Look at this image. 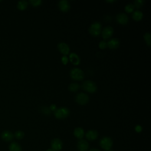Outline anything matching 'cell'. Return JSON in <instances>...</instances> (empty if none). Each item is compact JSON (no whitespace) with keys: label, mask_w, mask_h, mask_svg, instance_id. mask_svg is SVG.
Returning a JSON list of instances; mask_svg holds the SVG:
<instances>
[{"label":"cell","mask_w":151,"mask_h":151,"mask_svg":"<svg viewBox=\"0 0 151 151\" xmlns=\"http://www.w3.org/2000/svg\"><path fill=\"white\" fill-rule=\"evenodd\" d=\"M29 2L33 6H38L41 4L42 1L41 0H30Z\"/></svg>","instance_id":"484cf974"},{"label":"cell","mask_w":151,"mask_h":151,"mask_svg":"<svg viewBox=\"0 0 151 151\" xmlns=\"http://www.w3.org/2000/svg\"><path fill=\"white\" fill-rule=\"evenodd\" d=\"M14 137V134L9 130H5L1 134V137L2 140L6 142L11 141L13 139Z\"/></svg>","instance_id":"5bb4252c"},{"label":"cell","mask_w":151,"mask_h":151,"mask_svg":"<svg viewBox=\"0 0 151 151\" xmlns=\"http://www.w3.org/2000/svg\"><path fill=\"white\" fill-rule=\"evenodd\" d=\"M74 135L78 139H82L84 136V131L83 128L80 127H76L74 130Z\"/></svg>","instance_id":"2e32d148"},{"label":"cell","mask_w":151,"mask_h":151,"mask_svg":"<svg viewBox=\"0 0 151 151\" xmlns=\"http://www.w3.org/2000/svg\"><path fill=\"white\" fill-rule=\"evenodd\" d=\"M89 100L88 96L83 92H80L78 93L76 96V101L80 104H86Z\"/></svg>","instance_id":"8992f818"},{"label":"cell","mask_w":151,"mask_h":151,"mask_svg":"<svg viewBox=\"0 0 151 151\" xmlns=\"http://www.w3.org/2000/svg\"><path fill=\"white\" fill-rule=\"evenodd\" d=\"M28 5V2L25 0L19 1L17 4V7L19 10H24L27 8Z\"/></svg>","instance_id":"ffe728a7"},{"label":"cell","mask_w":151,"mask_h":151,"mask_svg":"<svg viewBox=\"0 0 151 151\" xmlns=\"http://www.w3.org/2000/svg\"><path fill=\"white\" fill-rule=\"evenodd\" d=\"M9 151H22L21 146L17 142H12L9 146Z\"/></svg>","instance_id":"ac0fdd59"},{"label":"cell","mask_w":151,"mask_h":151,"mask_svg":"<svg viewBox=\"0 0 151 151\" xmlns=\"http://www.w3.org/2000/svg\"><path fill=\"white\" fill-rule=\"evenodd\" d=\"M115 1L114 0H107V2H114Z\"/></svg>","instance_id":"d6a6232c"},{"label":"cell","mask_w":151,"mask_h":151,"mask_svg":"<svg viewBox=\"0 0 151 151\" xmlns=\"http://www.w3.org/2000/svg\"><path fill=\"white\" fill-rule=\"evenodd\" d=\"M85 136L88 140H94L98 137V132L96 130H90L86 132Z\"/></svg>","instance_id":"4fadbf2b"},{"label":"cell","mask_w":151,"mask_h":151,"mask_svg":"<svg viewBox=\"0 0 151 151\" xmlns=\"http://www.w3.org/2000/svg\"><path fill=\"white\" fill-rule=\"evenodd\" d=\"M50 110H51L55 111L57 110V106H56L55 104H51V105L50 106Z\"/></svg>","instance_id":"4dcf8cb0"},{"label":"cell","mask_w":151,"mask_h":151,"mask_svg":"<svg viewBox=\"0 0 151 151\" xmlns=\"http://www.w3.org/2000/svg\"><path fill=\"white\" fill-rule=\"evenodd\" d=\"M99 145L103 149L105 150H109L113 146V140L109 137H103L100 139Z\"/></svg>","instance_id":"7a4b0ae2"},{"label":"cell","mask_w":151,"mask_h":151,"mask_svg":"<svg viewBox=\"0 0 151 151\" xmlns=\"http://www.w3.org/2000/svg\"><path fill=\"white\" fill-rule=\"evenodd\" d=\"M99 46L100 48L101 49H104V48H106V47H107V42L104 41V40H103V41H101L99 44Z\"/></svg>","instance_id":"4316f807"},{"label":"cell","mask_w":151,"mask_h":151,"mask_svg":"<svg viewBox=\"0 0 151 151\" xmlns=\"http://www.w3.org/2000/svg\"><path fill=\"white\" fill-rule=\"evenodd\" d=\"M63 147V142L58 138H55L51 142V149L53 151H60Z\"/></svg>","instance_id":"52a82bcc"},{"label":"cell","mask_w":151,"mask_h":151,"mask_svg":"<svg viewBox=\"0 0 151 151\" xmlns=\"http://www.w3.org/2000/svg\"><path fill=\"white\" fill-rule=\"evenodd\" d=\"M61 61H62V63H63V64H67V63H68V58H67V56L64 55V56H63L62 58H61Z\"/></svg>","instance_id":"f1b7e54d"},{"label":"cell","mask_w":151,"mask_h":151,"mask_svg":"<svg viewBox=\"0 0 151 151\" xmlns=\"http://www.w3.org/2000/svg\"></svg>","instance_id":"d590c367"},{"label":"cell","mask_w":151,"mask_h":151,"mask_svg":"<svg viewBox=\"0 0 151 151\" xmlns=\"http://www.w3.org/2000/svg\"><path fill=\"white\" fill-rule=\"evenodd\" d=\"M70 60L72 63H73L74 64H76V65L78 64L80 61L78 55L77 54L74 53V52H72L70 54Z\"/></svg>","instance_id":"e0dca14e"},{"label":"cell","mask_w":151,"mask_h":151,"mask_svg":"<svg viewBox=\"0 0 151 151\" xmlns=\"http://www.w3.org/2000/svg\"><path fill=\"white\" fill-rule=\"evenodd\" d=\"M144 3V1L143 0H136L134 2V6H136V8H140L141 7L143 4Z\"/></svg>","instance_id":"d4e9b609"},{"label":"cell","mask_w":151,"mask_h":151,"mask_svg":"<svg viewBox=\"0 0 151 151\" xmlns=\"http://www.w3.org/2000/svg\"><path fill=\"white\" fill-rule=\"evenodd\" d=\"M116 20L121 24H126L129 21V17L124 12H120L116 15Z\"/></svg>","instance_id":"30bf717a"},{"label":"cell","mask_w":151,"mask_h":151,"mask_svg":"<svg viewBox=\"0 0 151 151\" xmlns=\"http://www.w3.org/2000/svg\"><path fill=\"white\" fill-rule=\"evenodd\" d=\"M70 114V110L65 107H60L54 111V116L57 119H63L66 118Z\"/></svg>","instance_id":"6da1fadb"},{"label":"cell","mask_w":151,"mask_h":151,"mask_svg":"<svg viewBox=\"0 0 151 151\" xmlns=\"http://www.w3.org/2000/svg\"><path fill=\"white\" fill-rule=\"evenodd\" d=\"M143 17V12L139 10L136 9L132 13V18L136 21L140 20Z\"/></svg>","instance_id":"d6986e66"},{"label":"cell","mask_w":151,"mask_h":151,"mask_svg":"<svg viewBox=\"0 0 151 151\" xmlns=\"http://www.w3.org/2000/svg\"><path fill=\"white\" fill-rule=\"evenodd\" d=\"M77 147L78 151H87L89 148V145L87 140L80 139L77 142Z\"/></svg>","instance_id":"ba28073f"},{"label":"cell","mask_w":151,"mask_h":151,"mask_svg":"<svg viewBox=\"0 0 151 151\" xmlns=\"http://www.w3.org/2000/svg\"><path fill=\"white\" fill-rule=\"evenodd\" d=\"M46 151H53L51 148L50 149H47Z\"/></svg>","instance_id":"836d02e7"},{"label":"cell","mask_w":151,"mask_h":151,"mask_svg":"<svg viewBox=\"0 0 151 151\" xmlns=\"http://www.w3.org/2000/svg\"><path fill=\"white\" fill-rule=\"evenodd\" d=\"M143 37L146 44L148 45H150V34L149 32H147L145 34Z\"/></svg>","instance_id":"cb8c5ba5"},{"label":"cell","mask_w":151,"mask_h":151,"mask_svg":"<svg viewBox=\"0 0 151 151\" xmlns=\"http://www.w3.org/2000/svg\"><path fill=\"white\" fill-rule=\"evenodd\" d=\"M58 7L60 9V10H61L62 11H64V12H66V11H68V9L70 8V4H69L68 1L67 0L60 1L58 2Z\"/></svg>","instance_id":"7c38bea8"},{"label":"cell","mask_w":151,"mask_h":151,"mask_svg":"<svg viewBox=\"0 0 151 151\" xmlns=\"http://www.w3.org/2000/svg\"><path fill=\"white\" fill-rule=\"evenodd\" d=\"M107 151H113V150H111V149H110V150H107Z\"/></svg>","instance_id":"e575fe53"},{"label":"cell","mask_w":151,"mask_h":151,"mask_svg":"<svg viewBox=\"0 0 151 151\" xmlns=\"http://www.w3.org/2000/svg\"><path fill=\"white\" fill-rule=\"evenodd\" d=\"M83 88L90 93H93L97 90L96 83L91 80H86L82 84Z\"/></svg>","instance_id":"277c9868"},{"label":"cell","mask_w":151,"mask_h":151,"mask_svg":"<svg viewBox=\"0 0 151 151\" xmlns=\"http://www.w3.org/2000/svg\"><path fill=\"white\" fill-rule=\"evenodd\" d=\"M57 47H58V48L60 50V51L64 54H67L70 52L69 46L67 44H66L64 42L58 43Z\"/></svg>","instance_id":"8fae6325"},{"label":"cell","mask_w":151,"mask_h":151,"mask_svg":"<svg viewBox=\"0 0 151 151\" xmlns=\"http://www.w3.org/2000/svg\"><path fill=\"white\" fill-rule=\"evenodd\" d=\"M135 130H136V132H140L142 131V126H140V125H137V126L135 127Z\"/></svg>","instance_id":"f546056e"},{"label":"cell","mask_w":151,"mask_h":151,"mask_svg":"<svg viewBox=\"0 0 151 151\" xmlns=\"http://www.w3.org/2000/svg\"><path fill=\"white\" fill-rule=\"evenodd\" d=\"M79 88H80V85L76 82L70 83L68 86V89L71 91H76L78 90Z\"/></svg>","instance_id":"44dd1931"},{"label":"cell","mask_w":151,"mask_h":151,"mask_svg":"<svg viewBox=\"0 0 151 151\" xmlns=\"http://www.w3.org/2000/svg\"><path fill=\"white\" fill-rule=\"evenodd\" d=\"M88 151H100L98 149H95V148H93V149H90Z\"/></svg>","instance_id":"1f68e13d"},{"label":"cell","mask_w":151,"mask_h":151,"mask_svg":"<svg viewBox=\"0 0 151 151\" xmlns=\"http://www.w3.org/2000/svg\"><path fill=\"white\" fill-rule=\"evenodd\" d=\"M42 112L44 113V114H49L51 112V110L49 108L47 107H43L42 108Z\"/></svg>","instance_id":"83f0119b"},{"label":"cell","mask_w":151,"mask_h":151,"mask_svg":"<svg viewBox=\"0 0 151 151\" xmlns=\"http://www.w3.org/2000/svg\"><path fill=\"white\" fill-rule=\"evenodd\" d=\"M113 33V28L111 26H106L104 27L101 32V35L102 37L104 39H107L109 37H110Z\"/></svg>","instance_id":"9c48e42d"},{"label":"cell","mask_w":151,"mask_h":151,"mask_svg":"<svg viewBox=\"0 0 151 151\" xmlns=\"http://www.w3.org/2000/svg\"><path fill=\"white\" fill-rule=\"evenodd\" d=\"M134 6L133 4L132 3H130V4H127L125 7H124V9H125V11L127 12H132L133 10H134Z\"/></svg>","instance_id":"603a6c76"},{"label":"cell","mask_w":151,"mask_h":151,"mask_svg":"<svg viewBox=\"0 0 151 151\" xmlns=\"http://www.w3.org/2000/svg\"><path fill=\"white\" fill-rule=\"evenodd\" d=\"M14 136L17 139H21L24 136V133L21 130H18V131L15 132Z\"/></svg>","instance_id":"7402d4cb"},{"label":"cell","mask_w":151,"mask_h":151,"mask_svg":"<svg viewBox=\"0 0 151 151\" xmlns=\"http://www.w3.org/2000/svg\"><path fill=\"white\" fill-rule=\"evenodd\" d=\"M70 76L74 80H80L84 78V73L81 69L75 67L70 70Z\"/></svg>","instance_id":"3957f363"},{"label":"cell","mask_w":151,"mask_h":151,"mask_svg":"<svg viewBox=\"0 0 151 151\" xmlns=\"http://www.w3.org/2000/svg\"><path fill=\"white\" fill-rule=\"evenodd\" d=\"M119 40L117 38H112L109 40L107 42V46H108L110 48L114 49L119 47Z\"/></svg>","instance_id":"9a60e30c"},{"label":"cell","mask_w":151,"mask_h":151,"mask_svg":"<svg viewBox=\"0 0 151 151\" xmlns=\"http://www.w3.org/2000/svg\"><path fill=\"white\" fill-rule=\"evenodd\" d=\"M101 29V23L98 21H95L93 22L89 27V32L94 35L97 36L100 34Z\"/></svg>","instance_id":"5b68a950"}]
</instances>
